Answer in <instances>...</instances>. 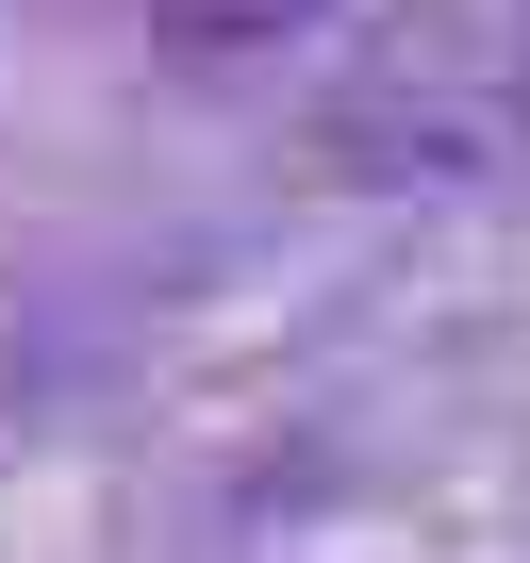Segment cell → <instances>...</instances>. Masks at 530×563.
Returning <instances> with one entry per match:
<instances>
[{
	"label": "cell",
	"instance_id": "cell-1",
	"mask_svg": "<svg viewBox=\"0 0 530 563\" xmlns=\"http://www.w3.org/2000/svg\"><path fill=\"white\" fill-rule=\"evenodd\" d=\"M150 18H166L183 51H283V34L316 18V0H150Z\"/></svg>",
	"mask_w": 530,
	"mask_h": 563
},
{
	"label": "cell",
	"instance_id": "cell-2",
	"mask_svg": "<svg viewBox=\"0 0 530 563\" xmlns=\"http://www.w3.org/2000/svg\"><path fill=\"white\" fill-rule=\"evenodd\" d=\"M0 398H18V349H0Z\"/></svg>",
	"mask_w": 530,
	"mask_h": 563
}]
</instances>
